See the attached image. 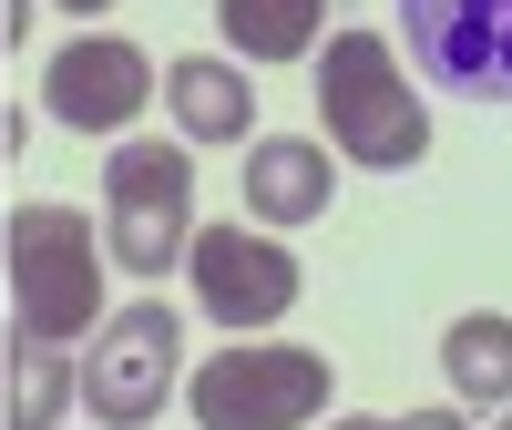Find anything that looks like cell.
I'll return each instance as SVG.
<instances>
[{
	"label": "cell",
	"instance_id": "1",
	"mask_svg": "<svg viewBox=\"0 0 512 430\" xmlns=\"http://www.w3.org/2000/svg\"><path fill=\"white\" fill-rule=\"evenodd\" d=\"M0 267H11V318L21 338H41V349H72V338L103 328V226H82V205H52L31 195L11 226H0Z\"/></svg>",
	"mask_w": 512,
	"mask_h": 430
},
{
	"label": "cell",
	"instance_id": "2",
	"mask_svg": "<svg viewBox=\"0 0 512 430\" xmlns=\"http://www.w3.org/2000/svg\"><path fill=\"white\" fill-rule=\"evenodd\" d=\"M318 123H328V154L369 164V175H400V164L431 154V113L410 103V72L379 31H328L318 52Z\"/></svg>",
	"mask_w": 512,
	"mask_h": 430
},
{
	"label": "cell",
	"instance_id": "3",
	"mask_svg": "<svg viewBox=\"0 0 512 430\" xmlns=\"http://www.w3.org/2000/svg\"><path fill=\"white\" fill-rule=\"evenodd\" d=\"M185 246H195V164H185V144H154V134L113 144V164H103V256L123 277H164Z\"/></svg>",
	"mask_w": 512,
	"mask_h": 430
},
{
	"label": "cell",
	"instance_id": "4",
	"mask_svg": "<svg viewBox=\"0 0 512 430\" xmlns=\"http://www.w3.org/2000/svg\"><path fill=\"white\" fill-rule=\"evenodd\" d=\"M185 400L205 430H308L328 410V359L318 349H256V338H236V349H216L195 379H185Z\"/></svg>",
	"mask_w": 512,
	"mask_h": 430
},
{
	"label": "cell",
	"instance_id": "5",
	"mask_svg": "<svg viewBox=\"0 0 512 430\" xmlns=\"http://www.w3.org/2000/svg\"><path fill=\"white\" fill-rule=\"evenodd\" d=\"M175 369H185V318L164 308V297L103 308L93 349H82V410L103 430H144L164 410V390H175Z\"/></svg>",
	"mask_w": 512,
	"mask_h": 430
},
{
	"label": "cell",
	"instance_id": "6",
	"mask_svg": "<svg viewBox=\"0 0 512 430\" xmlns=\"http://www.w3.org/2000/svg\"><path fill=\"white\" fill-rule=\"evenodd\" d=\"M185 267H195V308L216 318V328H236V338H256V328H277L287 308H297V256L277 246V236H256V226H195V246H185Z\"/></svg>",
	"mask_w": 512,
	"mask_h": 430
},
{
	"label": "cell",
	"instance_id": "7",
	"mask_svg": "<svg viewBox=\"0 0 512 430\" xmlns=\"http://www.w3.org/2000/svg\"><path fill=\"white\" fill-rule=\"evenodd\" d=\"M410 62L461 103H512V0H400Z\"/></svg>",
	"mask_w": 512,
	"mask_h": 430
},
{
	"label": "cell",
	"instance_id": "8",
	"mask_svg": "<svg viewBox=\"0 0 512 430\" xmlns=\"http://www.w3.org/2000/svg\"><path fill=\"white\" fill-rule=\"evenodd\" d=\"M144 103H154V62L123 31H82V41H62L41 62V113L72 123V134H123Z\"/></svg>",
	"mask_w": 512,
	"mask_h": 430
},
{
	"label": "cell",
	"instance_id": "9",
	"mask_svg": "<svg viewBox=\"0 0 512 430\" xmlns=\"http://www.w3.org/2000/svg\"><path fill=\"white\" fill-rule=\"evenodd\" d=\"M338 195V164L308 134H256L246 144V215L256 226H318Z\"/></svg>",
	"mask_w": 512,
	"mask_h": 430
},
{
	"label": "cell",
	"instance_id": "10",
	"mask_svg": "<svg viewBox=\"0 0 512 430\" xmlns=\"http://www.w3.org/2000/svg\"><path fill=\"white\" fill-rule=\"evenodd\" d=\"M164 113H175V134H185V144H246L256 93H246V72H236V62L185 52V62H164Z\"/></svg>",
	"mask_w": 512,
	"mask_h": 430
},
{
	"label": "cell",
	"instance_id": "11",
	"mask_svg": "<svg viewBox=\"0 0 512 430\" xmlns=\"http://www.w3.org/2000/svg\"><path fill=\"white\" fill-rule=\"evenodd\" d=\"M441 369H451V390H461V410H502L512 400V318H451V338H441Z\"/></svg>",
	"mask_w": 512,
	"mask_h": 430
},
{
	"label": "cell",
	"instance_id": "12",
	"mask_svg": "<svg viewBox=\"0 0 512 430\" xmlns=\"http://www.w3.org/2000/svg\"><path fill=\"white\" fill-rule=\"evenodd\" d=\"M318 21H328V0H216V31L246 62H308Z\"/></svg>",
	"mask_w": 512,
	"mask_h": 430
},
{
	"label": "cell",
	"instance_id": "13",
	"mask_svg": "<svg viewBox=\"0 0 512 430\" xmlns=\"http://www.w3.org/2000/svg\"><path fill=\"white\" fill-rule=\"evenodd\" d=\"M72 400H82V359L21 338V349H11V430H62Z\"/></svg>",
	"mask_w": 512,
	"mask_h": 430
},
{
	"label": "cell",
	"instance_id": "14",
	"mask_svg": "<svg viewBox=\"0 0 512 430\" xmlns=\"http://www.w3.org/2000/svg\"><path fill=\"white\" fill-rule=\"evenodd\" d=\"M338 430H472L461 410H410V420H338Z\"/></svg>",
	"mask_w": 512,
	"mask_h": 430
},
{
	"label": "cell",
	"instance_id": "15",
	"mask_svg": "<svg viewBox=\"0 0 512 430\" xmlns=\"http://www.w3.org/2000/svg\"><path fill=\"white\" fill-rule=\"evenodd\" d=\"M62 11H72V21H93V11H113V0H62Z\"/></svg>",
	"mask_w": 512,
	"mask_h": 430
},
{
	"label": "cell",
	"instance_id": "16",
	"mask_svg": "<svg viewBox=\"0 0 512 430\" xmlns=\"http://www.w3.org/2000/svg\"><path fill=\"white\" fill-rule=\"evenodd\" d=\"M492 430H512V400H502V410H492Z\"/></svg>",
	"mask_w": 512,
	"mask_h": 430
}]
</instances>
